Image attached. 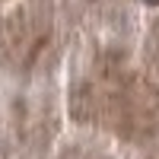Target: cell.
<instances>
[{
  "label": "cell",
  "mask_w": 159,
  "mask_h": 159,
  "mask_svg": "<svg viewBox=\"0 0 159 159\" xmlns=\"http://www.w3.org/2000/svg\"><path fill=\"white\" fill-rule=\"evenodd\" d=\"M147 3H159V0H147Z\"/></svg>",
  "instance_id": "6da1fadb"
}]
</instances>
